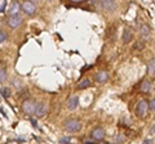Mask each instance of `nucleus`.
I'll list each match as a JSON object with an SVG mask.
<instances>
[{
	"label": "nucleus",
	"instance_id": "nucleus-18",
	"mask_svg": "<svg viewBox=\"0 0 155 144\" xmlns=\"http://www.w3.org/2000/svg\"><path fill=\"white\" fill-rule=\"evenodd\" d=\"M7 80H8L7 68H5V67H2V68H0V84L7 83Z\"/></svg>",
	"mask_w": 155,
	"mask_h": 144
},
{
	"label": "nucleus",
	"instance_id": "nucleus-11",
	"mask_svg": "<svg viewBox=\"0 0 155 144\" xmlns=\"http://www.w3.org/2000/svg\"><path fill=\"white\" fill-rule=\"evenodd\" d=\"M78 105H79V98L78 97H71L67 99V103H66V107L71 109V111H74V109L78 108Z\"/></svg>",
	"mask_w": 155,
	"mask_h": 144
},
{
	"label": "nucleus",
	"instance_id": "nucleus-8",
	"mask_svg": "<svg viewBox=\"0 0 155 144\" xmlns=\"http://www.w3.org/2000/svg\"><path fill=\"white\" fill-rule=\"evenodd\" d=\"M100 7L105 12H114L116 5L114 0H100Z\"/></svg>",
	"mask_w": 155,
	"mask_h": 144
},
{
	"label": "nucleus",
	"instance_id": "nucleus-6",
	"mask_svg": "<svg viewBox=\"0 0 155 144\" xmlns=\"http://www.w3.org/2000/svg\"><path fill=\"white\" fill-rule=\"evenodd\" d=\"M22 17L19 16V14H14V16H9L8 17V20H7V25L11 27V28H18L19 26H21V23H22Z\"/></svg>",
	"mask_w": 155,
	"mask_h": 144
},
{
	"label": "nucleus",
	"instance_id": "nucleus-15",
	"mask_svg": "<svg viewBox=\"0 0 155 144\" xmlns=\"http://www.w3.org/2000/svg\"><path fill=\"white\" fill-rule=\"evenodd\" d=\"M140 36H141L143 40H147L150 37V27L147 25H142L140 27Z\"/></svg>",
	"mask_w": 155,
	"mask_h": 144
},
{
	"label": "nucleus",
	"instance_id": "nucleus-24",
	"mask_svg": "<svg viewBox=\"0 0 155 144\" xmlns=\"http://www.w3.org/2000/svg\"><path fill=\"white\" fill-rule=\"evenodd\" d=\"M71 3H76V4H81V3H85L87 0H70Z\"/></svg>",
	"mask_w": 155,
	"mask_h": 144
},
{
	"label": "nucleus",
	"instance_id": "nucleus-9",
	"mask_svg": "<svg viewBox=\"0 0 155 144\" xmlns=\"http://www.w3.org/2000/svg\"><path fill=\"white\" fill-rule=\"evenodd\" d=\"M19 11H21V4H19L17 0H13L11 3V7L8 9V14L9 16H14V14H18Z\"/></svg>",
	"mask_w": 155,
	"mask_h": 144
},
{
	"label": "nucleus",
	"instance_id": "nucleus-27",
	"mask_svg": "<svg viewBox=\"0 0 155 144\" xmlns=\"http://www.w3.org/2000/svg\"><path fill=\"white\" fill-rule=\"evenodd\" d=\"M34 2H35V0H34ZM36 2H39V0H36Z\"/></svg>",
	"mask_w": 155,
	"mask_h": 144
},
{
	"label": "nucleus",
	"instance_id": "nucleus-12",
	"mask_svg": "<svg viewBox=\"0 0 155 144\" xmlns=\"http://www.w3.org/2000/svg\"><path fill=\"white\" fill-rule=\"evenodd\" d=\"M151 89H153V85H151V83H150L149 80H143L141 86H140V92H141L142 94L150 93V92H151Z\"/></svg>",
	"mask_w": 155,
	"mask_h": 144
},
{
	"label": "nucleus",
	"instance_id": "nucleus-28",
	"mask_svg": "<svg viewBox=\"0 0 155 144\" xmlns=\"http://www.w3.org/2000/svg\"><path fill=\"white\" fill-rule=\"evenodd\" d=\"M153 2H155V0H153Z\"/></svg>",
	"mask_w": 155,
	"mask_h": 144
},
{
	"label": "nucleus",
	"instance_id": "nucleus-4",
	"mask_svg": "<svg viewBox=\"0 0 155 144\" xmlns=\"http://www.w3.org/2000/svg\"><path fill=\"white\" fill-rule=\"evenodd\" d=\"M21 11L26 14V16H34L36 13V5L31 0H23L21 3Z\"/></svg>",
	"mask_w": 155,
	"mask_h": 144
},
{
	"label": "nucleus",
	"instance_id": "nucleus-14",
	"mask_svg": "<svg viewBox=\"0 0 155 144\" xmlns=\"http://www.w3.org/2000/svg\"><path fill=\"white\" fill-rule=\"evenodd\" d=\"M91 86H92V81H91V79L84 77V79H81V80L79 81V84H78V89H79V90H84V89L91 88Z\"/></svg>",
	"mask_w": 155,
	"mask_h": 144
},
{
	"label": "nucleus",
	"instance_id": "nucleus-1",
	"mask_svg": "<svg viewBox=\"0 0 155 144\" xmlns=\"http://www.w3.org/2000/svg\"><path fill=\"white\" fill-rule=\"evenodd\" d=\"M149 102L146 99H141L140 102L137 103V105H136L134 108V113L136 116H137L138 118H145L147 116V112H149Z\"/></svg>",
	"mask_w": 155,
	"mask_h": 144
},
{
	"label": "nucleus",
	"instance_id": "nucleus-16",
	"mask_svg": "<svg viewBox=\"0 0 155 144\" xmlns=\"http://www.w3.org/2000/svg\"><path fill=\"white\" fill-rule=\"evenodd\" d=\"M147 75L150 76V79L155 80V59H151L147 63Z\"/></svg>",
	"mask_w": 155,
	"mask_h": 144
},
{
	"label": "nucleus",
	"instance_id": "nucleus-26",
	"mask_svg": "<svg viewBox=\"0 0 155 144\" xmlns=\"http://www.w3.org/2000/svg\"><path fill=\"white\" fill-rule=\"evenodd\" d=\"M102 144H110V143H102Z\"/></svg>",
	"mask_w": 155,
	"mask_h": 144
},
{
	"label": "nucleus",
	"instance_id": "nucleus-25",
	"mask_svg": "<svg viewBox=\"0 0 155 144\" xmlns=\"http://www.w3.org/2000/svg\"><path fill=\"white\" fill-rule=\"evenodd\" d=\"M61 143H69V139H62Z\"/></svg>",
	"mask_w": 155,
	"mask_h": 144
},
{
	"label": "nucleus",
	"instance_id": "nucleus-19",
	"mask_svg": "<svg viewBox=\"0 0 155 144\" xmlns=\"http://www.w3.org/2000/svg\"><path fill=\"white\" fill-rule=\"evenodd\" d=\"M0 92H2V95H3L4 99H8L12 95V92H11V89H9V88H3Z\"/></svg>",
	"mask_w": 155,
	"mask_h": 144
},
{
	"label": "nucleus",
	"instance_id": "nucleus-23",
	"mask_svg": "<svg viewBox=\"0 0 155 144\" xmlns=\"http://www.w3.org/2000/svg\"><path fill=\"white\" fill-rule=\"evenodd\" d=\"M149 108H150V109H153V111H155V98L149 103Z\"/></svg>",
	"mask_w": 155,
	"mask_h": 144
},
{
	"label": "nucleus",
	"instance_id": "nucleus-3",
	"mask_svg": "<svg viewBox=\"0 0 155 144\" xmlns=\"http://www.w3.org/2000/svg\"><path fill=\"white\" fill-rule=\"evenodd\" d=\"M36 102L32 99H26L23 100L22 103V112L26 114V116H32L35 114V111H36Z\"/></svg>",
	"mask_w": 155,
	"mask_h": 144
},
{
	"label": "nucleus",
	"instance_id": "nucleus-21",
	"mask_svg": "<svg viewBox=\"0 0 155 144\" xmlns=\"http://www.w3.org/2000/svg\"><path fill=\"white\" fill-rule=\"evenodd\" d=\"M7 0H4V2H3V4H2V5H0V13H4V12H5V8H7Z\"/></svg>",
	"mask_w": 155,
	"mask_h": 144
},
{
	"label": "nucleus",
	"instance_id": "nucleus-22",
	"mask_svg": "<svg viewBox=\"0 0 155 144\" xmlns=\"http://www.w3.org/2000/svg\"><path fill=\"white\" fill-rule=\"evenodd\" d=\"M125 140V136H123L122 134H119L118 136H116V142H119V143H123Z\"/></svg>",
	"mask_w": 155,
	"mask_h": 144
},
{
	"label": "nucleus",
	"instance_id": "nucleus-2",
	"mask_svg": "<svg viewBox=\"0 0 155 144\" xmlns=\"http://www.w3.org/2000/svg\"><path fill=\"white\" fill-rule=\"evenodd\" d=\"M81 122L78 118H69L64 122V129L69 133H78L81 130Z\"/></svg>",
	"mask_w": 155,
	"mask_h": 144
},
{
	"label": "nucleus",
	"instance_id": "nucleus-13",
	"mask_svg": "<svg viewBox=\"0 0 155 144\" xmlns=\"http://www.w3.org/2000/svg\"><path fill=\"white\" fill-rule=\"evenodd\" d=\"M133 39V32L130 28H125V30L123 31V36H122V40L124 44H128L129 41H132Z\"/></svg>",
	"mask_w": 155,
	"mask_h": 144
},
{
	"label": "nucleus",
	"instance_id": "nucleus-5",
	"mask_svg": "<svg viewBox=\"0 0 155 144\" xmlns=\"http://www.w3.org/2000/svg\"><path fill=\"white\" fill-rule=\"evenodd\" d=\"M106 136V131H105V129L104 127H94L93 130H92L91 133V138L93 139L94 142H101V140H104Z\"/></svg>",
	"mask_w": 155,
	"mask_h": 144
},
{
	"label": "nucleus",
	"instance_id": "nucleus-20",
	"mask_svg": "<svg viewBox=\"0 0 155 144\" xmlns=\"http://www.w3.org/2000/svg\"><path fill=\"white\" fill-rule=\"evenodd\" d=\"M8 39V35H7V32L4 31V30H0V44H3V42H5Z\"/></svg>",
	"mask_w": 155,
	"mask_h": 144
},
{
	"label": "nucleus",
	"instance_id": "nucleus-10",
	"mask_svg": "<svg viewBox=\"0 0 155 144\" xmlns=\"http://www.w3.org/2000/svg\"><path fill=\"white\" fill-rule=\"evenodd\" d=\"M109 80V72L107 71H100L96 75V83L98 84H105Z\"/></svg>",
	"mask_w": 155,
	"mask_h": 144
},
{
	"label": "nucleus",
	"instance_id": "nucleus-17",
	"mask_svg": "<svg viewBox=\"0 0 155 144\" xmlns=\"http://www.w3.org/2000/svg\"><path fill=\"white\" fill-rule=\"evenodd\" d=\"M143 48H145V41L138 40V41H136L133 44L132 49H133V52H141V50H143Z\"/></svg>",
	"mask_w": 155,
	"mask_h": 144
},
{
	"label": "nucleus",
	"instance_id": "nucleus-7",
	"mask_svg": "<svg viewBox=\"0 0 155 144\" xmlns=\"http://www.w3.org/2000/svg\"><path fill=\"white\" fill-rule=\"evenodd\" d=\"M47 113H48V104L45 102H39L38 105H36L35 116L38 118H41V117H44Z\"/></svg>",
	"mask_w": 155,
	"mask_h": 144
}]
</instances>
